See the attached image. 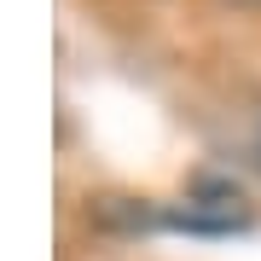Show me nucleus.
<instances>
[{
    "label": "nucleus",
    "mask_w": 261,
    "mask_h": 261,
    "mask_svg": "<svg viewBox=\"0 0 261 261\" xmlns=\"http://www.w3.org/2000/svg\"><path fill=\"white\" fill-rule=\"evenodd\" d=\"M255 151H261V134H255Z\"/></svg>",
    "instance_id": "nucleus-1"
}]
</instances>
